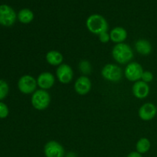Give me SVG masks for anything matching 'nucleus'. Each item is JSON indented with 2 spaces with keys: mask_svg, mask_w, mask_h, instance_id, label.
<instances>
[{
  "mask_svg": "<svg viewBox=\"0 0 157 157\" xmlns=\"http://www.w3.org/2000/svg\"><path fill=\"white\" fill-rule=\"evenodd\" d=\"M112 56L117 63L121 64H129L133 58L134 54L132 48L126 43L116 44L112 50Z\"/></svg>",
  "mask_w": 157,
  "mask_h": 157,
  "instance_id": "f257e3e1",
  "label": "nucleus"
},
{
  "mask_svg": "<svg viewBox=\"0 0 157 157\" xmlns=\"http://www.w3.org/2000/svg\"><path fill=\"white\" fill-rule=\"evenodd\" d=\"M86 26L90 32L99 35L103 32H108V22L104 16L99 14H93L87 18Z\"/></svg>",
  "mask_w": 157,
  "mask_h": 157,
  "instance_id": "f03ea898",
  "label": "nucleus"
},
{
  "mask_svg": "<svg viewBox=\"0 0 157 157\" xmlns=\"http://www.w3.org/2000/svg\"><path fill=\"white\" fill-rule=\"evenodd\" d=\"M51 102V96L45 90H36L32 95L31 103L35 109L38 110H44L48 108Z\"/></svg>",
  "mask_w": 157,
  "mask_h": 157,
  "instance_id": "7ed1b4c3",
  "label": "nucleus"
},
{
  "mask_svg": "<svg viewBox=\"0 0 157 157\" xmlns=\"http://www.w3.org/2000/svg\"><path fill=\"white\" fill-rule=\"evenodd\" d=\"M101 75L106 81L118 82L122 79L123 71L121 67L115 64H107L101 70Z\"/></svg>",
  "mask_w": 157,
  "mask_h": 157,
  "instance_id": "20e7f679",
  "label": "nucleus"
},
{
  "mask_svg": "<svg viewBox=\"0 0 157 157\" xmlns=\"http://www.w3.org/2000/svg\"><path fill=\"white\" fill-rule=\"evenodd\" d=\"M37 80L32 75H23L18 81V90L24 94H33L37 90Z\"/></svg>",
  "mask_w": 157,
  "mask_h": 157,
  "instance_id": "39448f33",
  "label": "nucleus"
},
{
  "mask_svg": "<svg viewBox=\"0 0 157 157\" xmlns=\"http://www.w3.org/2000/svg\"><path fill=\"white\" fill-rule=\"evenodd\" d=\"M17 14L11 6L8 5L0 6V25L5 27H10L15 24Z\"/></svg>",
  "mask_w": 157,
  "mask_h": 157,
  "instance_id": "423d86ee",
  "label": "nucleus"
},
{
  "mask_svg": "<svg viewBox=\"0 0 157 157\" xmlns=\"http://www.w3.org/2000/svg\"><path fill=\"white\" fill-rule=\"evenodd\" d=\"M144 71L140 64L133 61L127 64V65L126 66L124 75L128 81L136 82L138 81H140Z\"/></svg>",
  "mask_w": 157,
  "mask_h": 157,
  "instance_id": "0eeeda50",
  "label": "nucleus"
},
{
  "mask_svg": "<svg viewBox=\"0 0 157 157\" xmlns=\"http://www.w3.org/2000/svg\"><path fill=\"white\" fill-rule=\"evenodd\" d=\"M44 153L45 157H64L65 151L60 143L50 140L44 145Z\"/></svg>",
  "mask_w": 157,
  "mask_h": 157,
  "instance_id": "6e6552de",
  "label": "nucleus"
},
{
  "mask_svg": "<svg viewBox=\"0 0 157 157\" xmlns=\"http://www.w3.org/2000/svg\"><path fill=\"white\" fill-rule=\"evenodd\" d=\"M56 77L61 84H68L72 81L74 71L72 67L67 64H61L56 70Z\"/></svg>",
  "mask_w": 157,
  "mask_h": 157,
  "instance_id": "1a4fd4ad",
  "label": "nucleus"
},
{
  "mask_svg": "<svg viewBox=\"0 0 157 157\" xmlns=\"http://www.w3.org/2000/svg\"><path fill=\"white\" fill-rule=\"evenodd\" d=\"M157 113V108L152 103H146L143 104L139 109L138 115L140 118L144 121H151L156 117Z\"/></svg>",
  "mask_w": 157,
  "mask_h": 157,
  "instance_id": "9d476101",
  "label": "nucleus"
},
{
  "mask_svg": "<svg viewBox=\"0 0 157 157\" xmlns=\"http://www.w3.org/2000/svg\"><path fill=\"white\" fill-rule=\"evenodd\" d=\"M74 87L77 94L80 95H85L91 90L92 84L88 77L83 75L76 80Z\"/></svg>",
  "mask_w": 157,
  "mask_h": 157,
  "instance_id": "9b49d317",
  "label": "nucleus"
},
{
  "mask_svg": "<svg viewBox=\"0 0 157 157\" xmlns=\"http://www.w3.org/2000/svg\"><path fill=\"white\" fill-rule=\"evenodd\" d=\"M37 84L40 89L47 90L52 88L55 83V76L52 73L48 71L42 72L37 78Z\"/></svg>",
  "mask_w": 157,
  "mask_h": 157,
  "instance_id": "f8f14e48",
  "label": "nucleus"
},
{
  "mask_svg": "<svg viewBox=\"0 0 157 157\" xmlns=\"http://www.w3.org/2000/svg\"><path fill=\"white\" fill-rule=\"evenodd\" d=\"M150 86L143 81H138L134 83L132 87L133 95L138 99H144L150 94Z\"/></svg>",
  "mask_w": 157,
  "mask_h": 157,
  "instance_id": "ddd939ff",
  "label": "nucleus"
},
{
  "mask_svg": "<svg viewBox=\"0 0 157 157\" xmlns=\"http://www.w3.org/2000/svg\"><path fill=\"white\" fill-rule=\"evenodd\" d=\"M110 41L115 44L123 43L127 38V32L123 27H115L110 32Z\"/></svg>",
  "mask_w": 157,
  "mask_h": 157,
  "instance_id": "4468645a",
  "label": "nucleus"
},
{
  "mask_svg": "<svg viewBox=\"0 0 157 157\" xmlns=\"http://www.w3.org/2000/svg\"><path fill=\"white\" fill-rule=\"evenodd\" d=\"M135 49L141 55L147 56L151 53L153 51V47L151 43L148 40L139 39L135 43Z\"/></svg>",
  "mask_w": 157,
  "mask_h": 157,
  "instance_id": "2eb2a0df",
  "label": "nucleus"
},
{
  "mask_svg": "<svg viewBox=\"0 0 157 157\" xmlns=\"http://www.w3.org/2000/svg\"><path fill=\"white\" fill-rule=\"evenodd\" d=\"M45 59L47 62L49 64L52 66H59L62 64V61L64 58L61 52H58V51L52 50L49 51L47 54H46Z\"/></svg>",
  "mask_w": 157,
  "mask_h": 157,
  "instance_id": "dca6fc26",
  "label": "nucleus"
},
{
  "mask_svg": "<svg viewBox=\"0 0 157 157\" xmlns=\"http://www.w3.org/2000/svg\"><path fill=\"white\" fill-rule=\"evenodd\" d=\"M17 18L22 24H29L34 19V13L29 9H22L17 14Z\"/></svg>",
  "mask_w": 157,
  "mask_h": 157,
  "instance_id": "f3484780",
  "label": "nucleus"
},
{
  "mask_svg": "<svg viewBox=\"0 0 157 157\" xmlns=\"http://www.w3.org/2000/svg\"><path fill=\"white\" fill-rule=\"evenodd\" d=\"M150 147H151L150 141L145 137L140 138L136 144V152L140 154H144V153H147L150 150Z\"/></svg>",
  "mask_w": 157,
  "mask_h": 157,
  "instance_id": "a211bd4d",
  "label": "nucleus"
},
{
  "mask_svg": "<svg viewBox=\"0 0 157 157\" xmlns=\"http://www.w3.org/2000/svg\"><path fill=\"white\" fill-rule=\"evenodd\" d=\"M78 67H79L81 72L83 75H84V76L90 75L92 71L91 64L87 60H82V61H80Z\"/></svg>",
  "mask_w": 157,
  "mask_h": 157,
  "instance_id": "6ab92c4d",
  "label": "nucleus"
},
{
  "mask_svg": "<svg viewBox=\"0 0 157 157\" xmlns=\"http://www.w3.org/2000/svg\"><path fill=\"white\" fill-rule=\"evenodd\" d=\"M9 91V87L8 83L4 80L0 79V101L6 98Z\"/></svg>",
  "mask_w": 157,
  "mask_h": 157,
  "instance_id": "aec40b11",
  "label": "nucleus"
},
{
  "mask_svg": "<svg viewBox=\"0 0 157 157\" xmlns=\"http://www.w3.org/2000/svg\"><path fill=\"white\" fill-rule=\"evenodd\" d=\"M9 110L5 103L0 101V119H5L9 116Z\"/></svg>",
  "mask_w": 157,
  "mask_h": 157,
  "instance_id": "412c9836",
  "label": "nucleus"
},
{
  "mask_svg": "<svg viewBox=\"0 0 157 157\" xmlns=\"http://www.w3.org/2000/svg\"><path fill=\"white\" fill-rule=\"evenodd\" d=\"M141 80L143 81L146 83H150L151 81H153V75L151 71H144V73L142 75V78H141Z\"/></svg>",
  "mask_w": 157,
  "mask_h": 157,
  "instance_id": "4be33fe9",
  "label": "nucleus"
},
{
  "mask_svg": "<svg viewBox=\"0 0 157 157\" xmlns=\"http://www.w3.org/2000/svg\"><path fill=\"white\" fill-rule=\"evenodd\" d=\"M98 36H99V40L102 43H107L109 42L110 40V33H108V32H103V33L100 34Z\"/></svg>",
  "mask_w": 157,
  "mask_h": 157,
  "instance_id": "5701e85b",
  "label": "nucleus"
},
{
  "mask_svg": "<svg viewBox=\"0 0 157 157\" xmlns=\"http://www.w3.org/2000/svg\"><path fill=\"white\" fill-rule=\"evenodd\" d=\"M127 157H143V156H142V154L139 153L138 152L133 151V152H131V153H129V154L127 155Z\"/></svg>",
  "mask_w": 157,
  "mask_h": 157,
  "instance_id": "b1692460",
  "label": "nucleus"
},
{
  "mask_svg": "<svg viewBox=\"0 0 157 157\" xmlns=\"http://www.w3.org/2000/svg\"><path fill=\"white\" fill-rule=\"evenodd\" d=\"M66 157H78V156H77L76 153H74V152H68V153L66 154Z\"/></svg>",
  "mask_w": 157,
  "mask_h": 157,
  "instance_id": "393cba45",
  "label": "nucleus"
}]
</instances>
